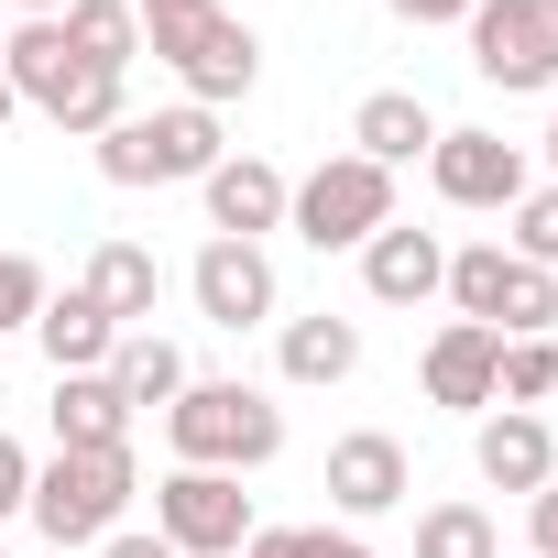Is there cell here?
Masks as SVG:
<instances>
[{
  "label": "cell",
  "instance_id": "cell-1",
  "mask_svg": "<svg viewBox=\"0 0 558 558\" xmlns=\"http://www.w3.org/2000/svg\"><path fill=\"white\" fill-rule=\"evenodd\" d=\"M143 12V45L186 77V99L197 110H219V99H252V77H263V45H252V23H230L219 0H132Z\"/></svg>",
  "mask_w": 558,
  "mask_h": 558
},
{
  "label": "cell",
  "instance_id": "cell-2",
  "mask_svg": "<svg viewBox=\"0 0 558 558\" xmlns=\"http://www.w3.org/2000/svg\"><path fill=\"white\" fill-rule=\"evenodd\" d=\"M165 438H175V471H263L274 449H286V405L252 395V384H186L165 405Z\"/></svg>",
  "mask_w": 558,
  "mask_h": 558
},
{
  "label": "cell",
  "instance_id": "cell-3",
  "mask_svg": "<svg viewBox=\"0 0 558 558\" xmlns=\"http://www.w3.org/2000/svg\"><path fill=\"white\" fill-rule=\"evenodd\" d=\"M0 77H12V99L45 110L56 132H110V121H121V77L88 66V56L66 45V23H23L12 45H0Z\"/></svg>",
  "mask_w": 558,
  "mask_h": 558
},
{
  "label": "cell",
  "instance_id": "cell-4",
  "mask_svg": "<svg viewBox=\"0 0 558 558\" xmlns=\"http://www.w3.org/2000/svg\"><path fill=\"white\" fill-rule=\"evenodd\" d=\"M219 154H230V143H219V110H197V99H175V110H121V121L99 132V175H110V186H197Z\"/></svg>",
  "mask_w": 558,
  "mask_h": 558
},
{
  "label": "cell",
  "instance_id": "cell-5",
  "mask_svg": "<svg viewBox=\"0 0 558 558\" xmlns=\"http://www.w3.org/2000/svg\"><path fill=\"white\" fill-rule=\"evenodd\" d=\"M143 482H132V449H56V460H34V525H45V547H99V536H121V504H132Z\"/></svg>",
  "mask_w": 558,
  "mask_h": 558
},
{
  "label": "cell",
  "instance_id": "cell-6",
  "mask_svg": "<svg viewBox=\"0 0 558 558\" xmlns=\"http://www.w3.org/2000/svg\"><path fill=\"white\" fill-rule=\"evenodd\" d=\"M384 219H395V175L362 165V154H329V165L286 197V230H296L307 252H362Z\"/></svg>",
  "mask_w": 558,
  "mask_h": 558
},
{
  "label": "cell",
  "instance_id": "cell-7",
  "mask_svg": "<svg viewBox=\"0 0 558 558\" xmlns=\"http://www.w3.org/2000/svg\"><path fill=\"white\" fill-rule=\"evenodd\" d=\"M154 536H165L175 558H241L252 493H241L230 471H165V482H154Z\"/></svg>",
  "mask_w": 558,
  "mask_h": 558
},
{
  "label": "cell",
  "instance_id": "cell-8",
  "mask_svg": "<svg viewBox=\"0 0 558 558\" xmlns=\"http://www.w3.org/2000/svg\"><path fill=\"white\" fill-rule=\"evenodd\" d=\"M471 66L493 88H558V0H471Z\"/></svg>",
  "mask_w": 558,
  "mask_h": 558
},
{
  "label": "cell",
  "instance_id": "cell-9",
  "mask_svg": "<svg viewBox=\"0 0 558 558\" xmlns=\"http://www.w3.org/2000/svg\"><path fill=\"white\" fill-rule=\"evenodd\" d=\"M186 296H197V318L208 329H263L274 318V263H263V241H208L197 252V274H186Z\"/></svg>",
  "mask_w": 558,
  "mask_h": 558
},
{
  "label": "cell",
  "instance_id": "cell-10",
  "mask_svg": "<svg viewBox=\"0 0 558 558\" xmlns=\"http://www.w3.org/2000/svg\"><path fill=\"white\" fill-rule=\"evenodd\" d=\"M427 175H438L449 208H514L525 197V143H504V132H438Z\"/></svg>",
  "mask_w": 558,
  "mask_h": 558
},
{
  "label": "cell",
  "instance_id": "cell-11",
  "mask_svg": "<svg viewBox=\"0 0 558 558\" xmlns=\"http://www.w3.org/2000/svg\"><path fill=\"white\" fill-rule=\"evenodd\" d=\"M405 493H416V471H405V438H384V427H351V438L329 449V504H340L351 525L395 514Z\"/></svg>",
  "mask_w": 558,
  "mask_h": 558
},
{
  "label": "cell",
  "instance_id": "cell-12",
  "mask_svg": "<svg viewBox=\"0 0 558 558\" xmlns=\"http://www.w3.org/2000/svg\"><path fill=\"white\" fill-rule=\"evenodd\" d=\"M197 197H208V230L219 241H263V230H286V175H274L263 154H219L208 175H197Z\"/></svg>",
  "mask_w": 558,
  "mask_h": 558
},
{
  "label": "cell",
  "instance_id": "cell-13",
  "mask_svg": "<svg viewBox=\"0 0 558 558\" xmlns=\"http://www.w3.org/2000/svg\"><path fill=\"white\" fill-rule=\"evenodd\" d=\"M362 286H373V307H427V296L449 286V241H438V230L384 219V230L362 241Z\"/></svg>",
  "mask_w": 558,
  "mask_h": 558
},
{
  "label": "cell",
  "instance_id": "cell-14",
  "mask_svg": "<svg viewBox=\"0 0 558 558\" xmlns=\"http://www.w3.org/2000/svg\"><path fill=\"white\" fill-rule=\"evenodd\" d=\"M471 460H482V482H493V493H547V482H558V438H547V416H536V405L482 416Z\"/></svg>",
  "mask_w": 558,
  "mask_h": 558
},
{
  "label": "cell",
  "instance_id": "cell-15",
  "mask_svg": "<svg viewBox=\"0 0 558 558\" xmlns=\"http://www.w3.org/2000/svg\"><path fill=\"white\" fill-rule=\"evenodd\" d=\"M351 154L395 175V165H416V154H438V110H427L416 88H373V99L351 110Z\"/></svg>",
  "mask_w": 558,
  "mask_h": 558
},
{
  "label": "cell",
  "instance_id": "cell-16",
  "mask_svg": "<svg viewBox=\"0 0 558 558\" xmlns=\"http://www.w3.org/2000/svg\"><path fill=\"white\" fill-rule=\"evenodd\" d=\"M493 329H471V318H449L438 340H427V405H449V416H482L493 405Z\"/></svg>",
  "mask_w": 558,
  "mask_h": 558
},
{
  "label": "cell",
  "instance_id": "cell-17",
  "mask_svg": "<svg viewBox=\"0 0 558 558\" xmlns=\"http://www.w3.org/2000/svg\"><path fill=\"white\" fill-rule=\"evenodd\" d=\"M77 286L99 296V318H110V329H143V318H154V296H165V263H154L143 241H99Z\"/></svg>",
  "mask_w": 558,
  "mask_h": 558
},
{
  "label": "cell",
  "instance_id": "cell-18",
  "mask_svg": "<svg viewBox=\"0 0 558 558\" xmlns=\"http://www.w3.org/2000/svg\"><path fill=\"white\" fill-rule=\"evenodd\" d=\"M34 340H45V362H56V373H110V351H121V329L99 318V296H88V286H66V296H45V318H34Z\"/></svg>",
  "mask_w": 558,
  "mask_h": 558
},
{
  "label": "cell",
  "instance_id": "cell-19",
  "mask_svg": "<svg viewBox=\"0 0 558 558\" xmlns=\"http://www.w3.org/2000/svg\"><path fill=\"white\" fill-rule=\"evenodd\" d=\"M56 449H132V405L110 373H56Z\"/></svg>",
  "mask_w": 558,
  "mask_h": 558
},
{
  "label": "cell",
  "instance_id": "cell-20",
  "mask_svg": "<svg viewBox=\"0 0 558 558\" xmlns=\"http://www.w3.org/2000/svg\"><path fill=\"white\" fill-rule=\"evenodd\" d=\"M110 395L143 416V405H175L186 395V351L175 340H154V329H121V351H110Z\"/></svg>",
  "mask_w": 558,
  "mask_h": 558
},
{
  "label": "cell",
  "instance_id": "cell-21",
  "mask_svg": "<svg viewBox=\"0 0 558 558\" xmlns=\"http://www.w3.org/2000/svg\"><path fill=\"white\" fill-rule=\"evenodd\" d=\"M362 373V329L351 318H286V384H351Z\"/></svg>",
  "mask_w": 558,
  "mask_h": 558
},
{
  "label": "cell",
  "instance_id": "cell-22",
  "mask_svg": "<svg viewBox=\"0 0 558 558\" xmlns=\"http://www.w3.org/2000/svg\"><path fill=\"white\" fill-rule=\"evenodd\" d=\"M66 45L88 56V66H110V77H132V56H143V12L132 0H66Z\"/></svg>",
  "mask_w": 558,
  "mask_h": 558
},
{
  "label": "cell",
  "instance_id": "cell-23",
  "mask_svg": "<svg viewBox=\"0 0 558 558\" xmlns=\"http://www.w3.org/2000/svg\"><path fill=\"white\" fill-rule=\"evenodd\" d=\"M504 274H514V252H504V241H471V252H449V286H438V296H449L471 329H493V307H504Z\"/></svg>",
  "mask_w": 558,
  "mask_h": 558
},
{
  "label": "cell",
  "instance_id": "cell-24",
  "mask_svg": "<svg viewBox=\"0 0 558 558\" xmlns=\"http://www.w3.org/2000/svg\"><path fill=\"white\" fill-rule=\"evenodd\" d=\"M558 329V274L547 263H514L504 274V307H493V340H547Z\"/></svg>",
  "mask_w": 558,
  "mask_h": 558
},
{
  "label": "cell",
  "instance_id": "cell-25",
  "mask_svg": "<svg viewBox=\"0 0 558 558\" xmlns=\"http://www.w3.org/2000/svg\"><path fill=\"white\" fill-rule=\"evenodd\" d=\"M416 558H504V536H493L482 504H427L416 514Z\"/></svg>",
  "mask_w": 558,
  "mask_h": 558
},
{
  "label": "cell",
  "instance_id": "cell-26",
  "mask_svg": "<svg viewBox=\"0 0 558 558\" xmlns=\"http://www.w3.org/2000/svg\"><path fill=\"white\" fill-rule=\"evenodd\" d=\"M558 395V340H504L493 351V405H547Z\"/></svg>",
  "mask_w": 558,
  "mask_h": 558
},
{
  "label": "cell",
  "instance_id": "cell-27",
  "mask_svg": "<svg viewBox=\"0 0 558 558\" xmlns=\"http://www.w3.org/2000/svg\"><path fill=\"white\" fill-rule=\"evenodd\" d=\"M45 318V263L34 252H0V340Z\"/></svg>",
  "mask_w": 558,
  "mask_h": 558
},
{
  "label": "cell",
  "instance_id": "cell-28",
  "mask_svg": "<svg viewBox=\"0 0 558 558\" xmlns=\"http://www.w3.org/2000/svg\"><path fill=\"white\" fill-rule=\"evenodd\" d=\"M514 263H558V186H525L514 197V241H504Z\"/></svg>",
  "mask_w": 558,
  "mask_h": 558
},
{
  "label": "cell",
  "instance_id": "cell-29",
  "mask_svg": "<svg viewBox=\"0 0 558 558\" xmlns=\"http://www.w3.org/2000/svg\"><path fill=\"white\" fill-rule=\"evenodd\" d=\"M23 504H34V449H23V438H0V525H12Z\"/></svg>",
  "mask_w": 558,
  "mask_h": 558
},
{
  "label": "cell",
  "instance_id": "cell-30",
  "mask_svg": "<svg viewBox=\"0 0 558 558\" xmlns=\"http://www.w3.org/2000/svg\"><path fill=\"white\" fill-rule=\"evenodd\" d=\"M525 536H536L525 558H558V482H547V493H525Z\"/></svg>",
  "mask_w": 558,
  "mask_h": 558
},
{
  "label": "cell",
  "instance_id": "cell-31",
  "mask_svg": "<svg viewBox=\"0 0 558 558\" xmlns=\"http://www.w3.org/2000/svg\"><path fill=\"white\" fill-rule=\"evenodd\" d=\"M241 558H307V525H252Z\"/></svg>",
  "mask_w": 558,
  "mask_h": 558
},
{
  "label": "cell",
  "instance_id": "cell-32",
  "mask_svg": "<svg viewBox=\"0 0 558 558\" xmlns=\"http://www.w3.org/2000/svg\"><path fill=\"white\" fill-rule=\"evenodd\" d=\"M395 23H471V0H384Z\"/></svg>",
  "mask_w": 558,
  "mask_h": 558
},
{
  "label": "cell",
  "instance_id": "cell-33",
  "mask_svg": "<svg viewBox=\"0 0 558 558\" xmlns=\"http://www.w3.org/2000/svg\"><path fill=\"white\" fill-rule=\"evenodd\" d=\"M307 558H373V547H362L351 525H307Z\"/></svg>",
  "mask_w": 558,
  "mask_h": 558
},
{
  "label": "cell",
  "instance_id": "cell-34",
  "mask_svg": "<svg viewBox=\"0 0 558 558\" xmlns=\"http://www.w3.org/2000/svg\"><path fill=\"white\" fill-rule=\"evenodd\" d=\"M99 558H175L165 536H99Z\"/></svg>",
  "mask_w": 558,
  "mask_h": 558
},
{
  "label": "cell",
  "instance_id": "cell-35",
  "mask_svg": "<svg viewBox=\"0 0 558 558\" xmlns=\"http://www.w3.org/2000/svg\"><path fill=\"white\" fill-rule=\"evenodd\" d=\"M56 12H66V0H23V23H56Z\"/></svg>",
  "mask_w": 558,
  "mask_h": 558
},
{
  "label": "cell",
  "instance_id": "cell-36",
  "mask_svg": "<svg viewBox=\"0 0 558 558\" xmlns=\"http://www.w3.org/2000/svg\"><path fill=\"white\" fill-rule=\"evenodd\" d=\"M12 110H23V99H12V77H0V121H12Z\"/></svg>",
  "mask_w": 558,
  "mask_h": 558
},
{
  "label": "cell",
  "instance_id": "cell-37",
  "mask_svg": "<svg viewBox=\"0 0 558 558\" xmlns=\"http://www.w3.org/2000/svg\"><path fill=\"white\" fill-rule=\"evenodd\" d=\"M547 165H558V121H547Z\"/></svg>",
  "mask_w": 558,
  "mask_h": 558
}]
</instances>
